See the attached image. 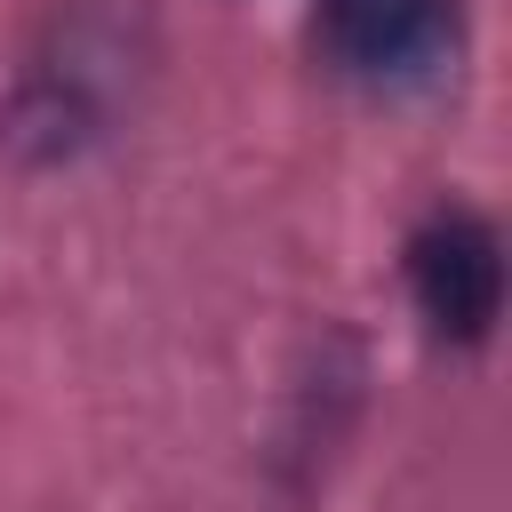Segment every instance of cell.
<instances>
[{"instance_id": "obj_1", "label": "cell", "mask_w": 512, "mask_h": 512, "mask_svg": "<svg viewBox=\"0 0 512 512\" xmlns=\"http://www.w3.org/2000/svg\"><path fill=\"white\" fill-rule=\"evenodd\" d=\"M312 32L360 88H432L464 48V0H312Z\"/></svg>"}, {"instance_id": "obj_2", "label": "cell", "mask_w": 512, "mask_h": 512, "mask_svg": "<svg viewBox=\"0 0 512 512\" xmlns=\"http://www.w3.org/2000/svg\"><path fill=\"white\" fill-rule=\"evenodd\" d=\"M400 272H408L416 320L440 344H488L496 336V320H504V240L480 208H432L408 232Z\"/></svg>"}]
</instances>
